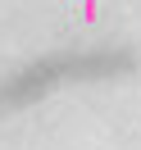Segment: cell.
I'll return each instance as SVG.
<instances>
[{"label": "cell", "instance_id": "cell-1", "mask_svg": "<svg viewBox=\"0 0 141 150\" xmlns=\"http://www.w3.org/2000/svg\"><path fill=\"white\" fill-rule=\"evenodd\" d=\"M137 68L132 50H59V55H41L28 68L9 73L0 82V114H14L23 105L41 100L46 91L64 82H96V77H123Z\"/></svg>", "mask_w": 141, "mask_h": 150}]
</instances>
